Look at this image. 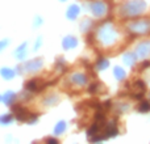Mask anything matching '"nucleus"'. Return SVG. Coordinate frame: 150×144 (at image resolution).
<instances>
[{
  "label": "nucleus",
  "instance_id": "4",
  "mask_svg": "<svg viewBox=\"0 0 150 144\" xmlns=\"http://www.w3.org/2000/svg\"><path fill=\"white\" fill-rule=\"evenodd\" d=\"M116 76L119 77V79H122V77H124V72H122V70H116Z\"/></svg>",
  "mask_w": 150,
  "mask_h": 144
},
{
  "label": "nucleus",
  "instance_id": "5",
  "mask_svg": "<svg viewBox=\"0 0 150 144\" xmlns=\"http://www.w3.org/2000/svg\"><path fill=\"white\" fill-rule=\"evenodd\" d=\"M47 142H49V143H57V140H55V139H49Z\"/></svg>",
  "mask_w": 150,
  "mask_h": 144
},
{
  "label": "nucleus",
  "instance_id": "2",
  "mask_svg": "<svg viewBox=\"0 0 150 144\" xmlns=\"http://www.w3.org/2000/svg\"><path fill=\"white\" fill-rule=\"evenodd\" d=\"M138 109H140L141 111H149L150 110V102H148V101H142Z\"/></svg>",
  "mask_w": 150,
  "mask_h": 144
},
{
  "label": "nucleus",
  "instance_id": "1",
  "mask_svg": "<svg viewBox=\"0 0 150 144\" xmlns=\"http://www.w3.org/2000/svg\"><path fill=\"white\" fill-rule=\"evenodd\" d=\"M13 114H15V117L18 121H26L28 118L30 119L32 117V114L23 106H13Z\"/></svg>",
  "mask_w": 150,
  "mask_h": 144
},
{
  "label": "nucleus",
  "instance_id": "3",
  "mask_svg": "<svg viewBox=\"0 0 150 144\" xmlns=\"http://www.w3.org/2000/svg\"><path fill=\"white\" fill-rule=\"evenodd\" d=\"M65 127H66V126H65V123H63V122H61V123L57 126V129H55V132H57V134H59V132H62L63 130H65Z\"/></svg>",
  "mask_w": 150,
  "mask_h": 144
}]
</instances>
